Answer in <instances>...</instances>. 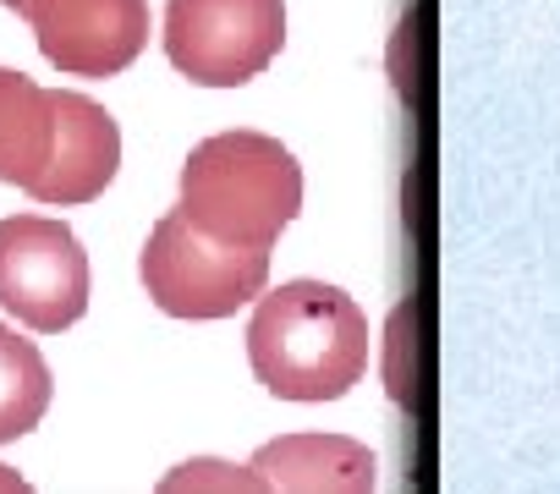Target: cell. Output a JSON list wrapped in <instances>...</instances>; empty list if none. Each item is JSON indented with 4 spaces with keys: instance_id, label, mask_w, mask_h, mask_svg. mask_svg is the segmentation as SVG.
Returning <instances> with one entry per match:
<instances>
[{
    "instance_id": "obj_9",
    "label": "cell",
    "mask_w": 560,
    "mask_h": 494,
    "mask_svg": "<svg viewBox=\"0 0 560 494\" xmlns=\"http://www.w3.org/2000/svg\"><path fill=\"white\" fill-rule=\"evenodd\" d=\"M56 143V89H39L34 78L0 67V181L34 187Z\"/></svg>"
},
{
    "instance_id": "obj_4",
    "label": "cell",
    "mask_w": 560,
    "mask_h": 494,
    "mask_svg": "<svg viewBox=\"0 0 560 494\" xmlns=\"http://www.w3.org/2000/svg\"><path fill=\"white\" fill-rule=\"evenodd\" d=\"M165 56L198 89H242L287 45L280 0H171Z\"/></svg>"
},
{
    "instance_id": "obj_7",
    "label": "cell",
    "mask_w": 560,
    "mask_h": 494,
    "mask_svg": "<svg viewBox=\"0 0 560 494\" xmlns=\"http://www.w3.org/2000/svg\"><path fill=\"white\" fill-rule=\"evenodd\" d=\"M116 165H121V132H116L110 110L94 105L89 94L56 89V143H50V160L34 176L28 198L61 203V209L94 203L116 181Z\"/></svg>"
},
{
    "instance_id": "obj_13",
    "label": "cell",
    "mask_w": 560,
    "mask_h": 494,
    "mask_svg": "<svg viewBox=\"0 0 560 494\" xmlns=\"http://www.w3.org/2000/svg\"><path fill=\"white\" fill-rule=\"evenodd\" d=\"M0 7H12V12L23 17V12H28V0H0Z\"/></svg>"
},
{
    "instance_id": "obj_10",
    "label": "cell",
    "mask_w": 560,
    "mask_h": 494,
    "mask_svg": "<svg viewBox=\"0 0 560 494\" xmlns=\"http://www.w3.org/2000/svg\"><path fill=\"white\" fill-rule=\"evenodd\" d=\"M50 390H56V379H50V363L39 357V346L23 341L12 325H0V445L39 428Z\"/></svg>"
},
{
    "instance_id": "obj_2",
    "label": "cell",
    "mask_w": 560,
    "mask_h": 494,
    "mask_svg": "<svg viewBox=\"0 0 560 494\" xmlns=\"http://www.w3.org/2000/svg\"><path fill=\"white\" fill-rule=\"evenodd\" d=\"M303 209V165L269 132H214L182 165L176 214L231 247H275Z\"/></svg>"
},
{
    "instance_id": "obj_5",
    "label": "cell",
    "mask_w": 560,
    "mask_h": 494,
    "mask_svg": "<svg viewBox=\"0 0 560 494\" xmlns=\"http://www.w3.org/2000/svg\"><path fill=\"white\" fill-rule=\"evenodd\" d=\"M0 308L18 325L56 336L89 308V254L72 225L45 214L0 220Z\"/></svg>"
},
{
    "instance_id": "obj_11",
    "label": "cell",
    "mask_w": 560,
    "mask_h": 494,
    "mask_svg": "<svg viewBox=\"0 0 560 494\" xmlns=\"http://www.w3.org/2000/svg\"><path fill=\"white\" fill-rule=\"evenodd\" d=\"M154 494H275V489L258 467H236V461H220V456H192V461L171 467Z\"/></svg>"
},
{
    "instance_id": "obj_1",
    "label": "cell",
    "mask_w": 560,
    "mask_h": 494,
    "mask_svg": "<svg viewBox=\"0 0 560 494\" xmlns=\"http://www.w3.org/2000/svg\"><path fill=\"white\" fill-rule=\"evenodd\" d=\"M369 314L325 281H287L258 297L247 363L280 401H341L369 374Z\"/></svg>"
},
{
    "instance_id": "obj_3",
    "label": "cell",
    "mask_w": 560,
    "mask_h": 494,
    "mask_svg": "<svg viewBox=\"0 0 560 494\" xmlns=\"http://www.w3.org/2000/svg\"><path fill=\"white\" fill-rule=\"evenodd\" d=\"M143 292L171 319H225L242 303L264 297L269 254L264 247H231L187 225L176 209L143 242Z\"/></svg>"
},
{
    "instance_id": "obj_8",
    "label": "cell",
    "mask_w": 560,
    "mask_h": 494,
    "mask_svg": "<svg viewBox=\"0 0 560 494\" xmlns=\"http://www.w3.org/2000/svg\"><path fill=\"white\" fill-rule=\"evenodd\" d=\"M253 467L275 494H374L380 461L363 439L347 434H280L258 445Z\"/></svg>"
},
{
    "instance_id": "obj_12",
    "label": "cell",
    "mask_w": 560,
    "mask_h": 494,
    "mask_svg": "<svg viewBox=\"0 0 560 494\" xmlns=\"http://www.w3.org/2000/svg\"><path fill=\"white\" fill-rule=\"evenodd\" d=\"M0 494H34V489H28V483L12 472V467H0Z\"/></svg>"
},
{
    "instance_id": "obj_6",
    "label": "cell",
    "mask_w": 560,
    "mask_h": 494,
    "mask_svg": "<svg viewBox=\"0 0 560 494\" xmlns=\"http://www.w3.org/2000/svg\"><path fill=\"white\" fill-rule=\"evenodd\" d=\"M23 17L67 78H116L149 45V0H28Z\"/></svg>"
}]
</instances>
